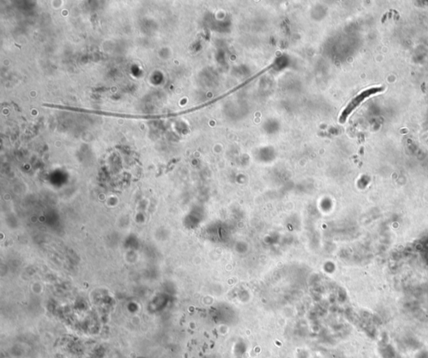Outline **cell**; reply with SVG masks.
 <instances>
[{
    "instance_id": "6da1fadb",
    "label": "cell",
    "mask_w": 428,
    "mask_h": 358,
    "mask_svg": "<svg viewBox=\"0 0 428 358\" xmlns=\"http://www.w3.org/2000/svg\"><path fill=\"white\" fill-rule=\"evenodd\" d=\"M382 91V88H381V87H376V88L368 89V90L362 91L361 94L358 95L357 97H355V98H354L349 104H348V106H346V109L344 110L343 113L340 115V122H342V123L346 122V119L348 118V116L350 115V113H352L353 111H354V110H355L360 104L362 103L363 100H365L366 98L371 97L372 95L376 94L377 92H380V91Z\"/></svg>"
}]
</instances>
